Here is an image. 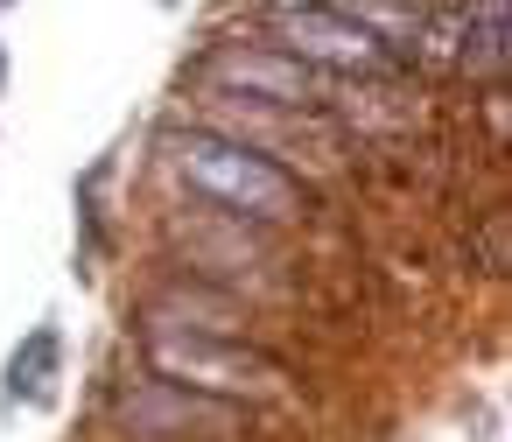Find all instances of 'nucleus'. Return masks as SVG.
<instances>
[{
	"label": "nucleus",
	"instance_id": "obj_2",
	"mask_svg": "<svg viewBox=\"0 0 512 442\" xmlns=\"http://www.w3.org/2000/svg\"><path fill=\"white\" fill-rule=\"evenodd\" d=\"M274 22L288 36H309L302 50L309 57H330V64H379V43L351 22V15H316V8H274Z\"/></svg>",
	"mask_w": 512,
	"mask_h": 442
},
{
	"label": "nucleus",
	"instance_id": "obj_3",
	"mask_svg": "<svg viewBox=\"0 0 512 442\" xmlns=\"http://www.w3.org/2000/svg\"><path fill=\"white\" fill-rule=\"evenodd\" d=\"M218 78H232V85H246V92H260V99H274V106H302L309 99V78L295 71V64H281V57H218Z\"/></svg>",
	"mask_w": 512,
	"mask_h": 442
},
{
	"label": "nucleus",
	"instance_id": "obj_1",
	"mask_svg": "<svg viewBox=\"0 0 512 442\" xmlns=\"http://www.w3.org/2000/svg\"><path fill=\"white\" fill-rule=\"evenodd\" d=\"M176 169L204 190V197H218V204H232V211H253V218H288L295 211V183L281 176V169H267L253 148H239V141H218V134H183L176 141Z\"/></svg>",
	"mask_w": 512,
	"mask_h": 442
}]
</instances>
